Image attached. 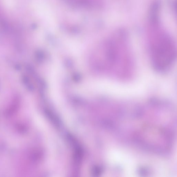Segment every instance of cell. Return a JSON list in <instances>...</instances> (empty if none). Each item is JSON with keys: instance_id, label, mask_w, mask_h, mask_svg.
I'll list each match as a JSON object with an SVG mask.
<instances>
[{"instance_id": "1", "label": "cell", "mask_w": 177, "mask_h": 177, "mask_svg": "<svg viewBox=\"0 0 177 177\" xmlns=\"http://www.w3.org/2000/svg\"><path fill=\"white\" fill-rule=\"evenodd\" d=\"M153 65L158 70L163 71L170 67L176 56L175 45L170 37L162 35L151 45Z\"/></svg>"}, {"instance_id": "2", "label": "cell", "mask_w": 177, "mask_h": 177, "mask_svg": "<svg viewBox=\"0 0 177 177\" xmlns=\"http://www.w3.org/2000/svg\"><path fill=\"white\" fill-rule=\"evenodd\" d=\"M159 4L157 2H155L153 5L151 12H150V17L151 22L153 24H156L158 20L157 13L159 12Z\"/></svg>"}]
</instances>
